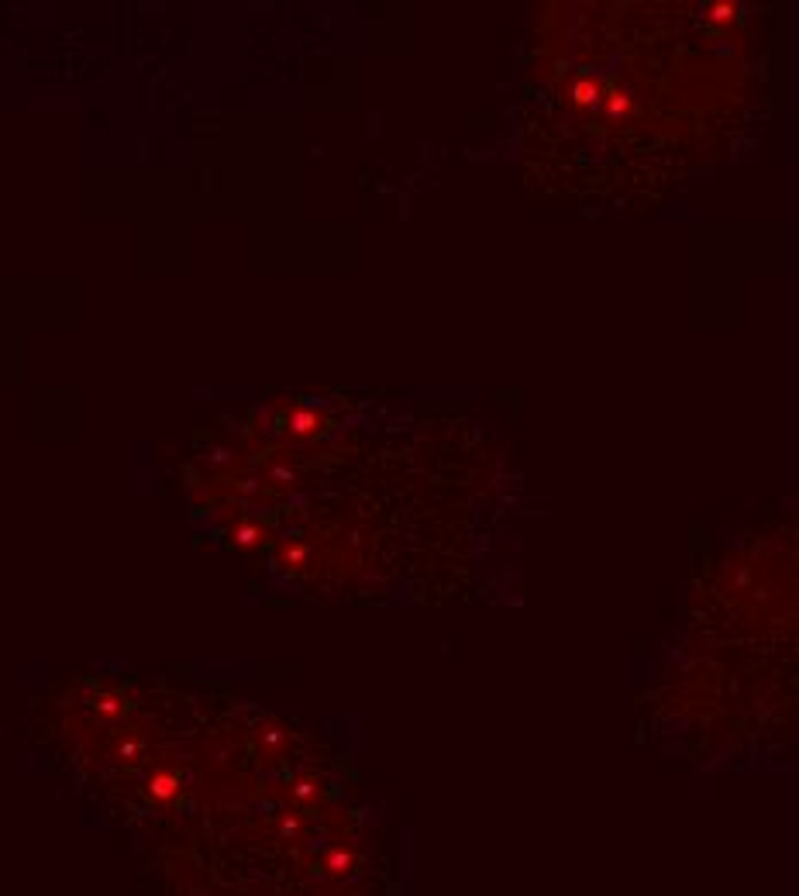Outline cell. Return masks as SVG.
Here are the masks:
<instances>
[{"mask_svg":"<svg viewBox=\"0 0 799 896\" xmlns=\"http://www.w3.org/2000/svg\"><path fill=\"white\" fill-rule=\"evenodd\" d=\"M176 793H179V782H176V775H165V773L152 775V796H156V800H172Z\"/></svg>","mask_w":799,"mask_h":896,"instance_id":"obj_1","label":"cell"}]
</instances>
